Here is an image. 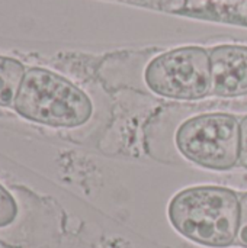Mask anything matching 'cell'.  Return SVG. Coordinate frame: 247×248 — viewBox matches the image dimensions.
I'll use <instances>...</instances> for the list:
<instances>
[{
  "mask_svg": "<svg viewBox=\"0 0 247 248\" xmlns=\"http://www.w3.org/2000/svg\"><path fill=\"white\" fill-rule=\"evenodd\" d=\"M167 218L176 232L198 246L229 248L237 238L240 195L214 185L186 187L170 199Z\"/></svg>",
  "mask_w": 247,
  "mask_h": 248,
  "instance_id": "obj_1",
  "label": "cell"
},
{
  "mask_svg": "<svg viewBox=\"0 0 247 248\" xmlns=\"http://www.w3.org/2000/svg\"><path fill=\"white\" fill-rule=\"evenodd\" d=\"M15 109L25 119L52 128L82 126L93 113L92 100L82 89L44 68L26 71Z\"/></svg>",
  "mask_w": 247,
  "mask_h": 248,
  "instance_id": "obj_2",
  "label": "cell"
},
{
  "mask_svg": "<svg viewBox=\"0 0 247 248\" xmlns=\"http://www.w3.org/2000/svg\"><path fill=\"white\" fill-rule=\"evenodd\" d=\"M175 142L178 151L192 164L229 171L239 166L240 121L226 112L195 115L178 128Z\"/></svg>",
  "mask_w": 247,
  "mask_h": 248,
  "instance_id": "obj_3",
  "label": "cell"
},
{
  "mask_svg": "<svg viewBox=\"0 0 247 248\" xmlns=\"http://www.w3.org/2000/svg\"><path fill=\"white\" fill-rule=\"evenodd\" d=\"M150 92L173 100H201L213 94L210 51L197 46H179L159 54L144 71Z\"/></svg>",
  "mask_w": 247,
  "mask_h": 248,
  "instance_id": "obj_4",
  "label": "cell"
},
{
  "mask_svg": "<svg viewBox=\"0 0 247 248\" xmlns=\"http://www.w3.org/2000/svg\"><path fill=\"white\" fill-rule=\"evenodd\" d=\"M213 96H247V45L224 44L210 51Z\"/></svg>",
  "mask_w": 247,
  "mask_h": 248,
  "instance_id": "obj_5",
  "label": "cell"
},
{
  "mask_svg": "<svg viewBox=\"0 0 247 248\" xmlns=\"http://www.w3.org/2000/svg\"><path fill=\"white\" fill-rule=\"evenodd\" d=\"M25 74V68L19 61L0 57V106L15 105Z\"/></svg>",
  "mask_w": 247,
  "mask_h": 248,
  "instance_id": "obj_6",
  "label": "cell"
},
{
  "mask_svg": "<svg viewBox=\"0 0 247 248\" xmlns=\"http://www.w3.org/2000/svg\"><path fill=\"white\" fill-rule=\"evenodd\" d=\"M17 215V206L12 195L0 185V228L12 224Z\"/></svg>",
  "mask_w": 247,
  "mask_h": 248,
  "instance_id": "obj_7",
  "label": "cell"
},
{
  "mask_svg": "<svg viewBox=\"0 0 247 248\" xmlns=\"http://www.w3.org/2000/svg\"><path fill=\"white\" fill-rule=\"evenodd\" d=\"M240 195V218H239V230L236 244L242 248H247V192Z\"/></svg>",
  "mask_w": 247,
  "mask_h": 248,
  "instance_id": "obj_8",
  "label": "cell"
},
{
  "mask_svg": "<svg viewBox=\"0 0 247 248\" xmlns=\"http://www.w3.org/2000/svg\"><path fill=\"white\" fill-rule=\"evenodd\" d=\"M239 166L247 170V115L240 119V142H239Z\"/></svg>",
  "mask_w": 247,
  "mask_h": 248,
  "instance_id": "obj_9",
  "label": "cell"
}]
</instances>
